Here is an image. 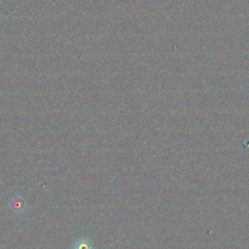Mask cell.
<instances>
[{"label":"cell","instance_id":"7a4b0ae2","mask_svg":"<svg viewBox=\"0 0 249 249\" xmlns=\"http://www.w3.org/2000/svg\"><path fill=\"white\" fill-rule=\"evenodd\" d=\"M71 249H94V245L89 238L79 237L71 244Z\"/></svg>","mask_w":249,"mask_h":249},{"label":"cell","instance_id":"6da1fadb","mask_svg":"<svg viewBox=\"0 0 249 249\" xmlns=\"http://www.w3.org/2000/svg\"><path fill=\"white\" fill-rule=\"evenodd\" d=\"M8 206L13 213L17 215H21L26 212L28 208V203L22 196L15 195L8 200Z\"/></svg>","mask_w":249,"mask_h":249}]
</instances>
